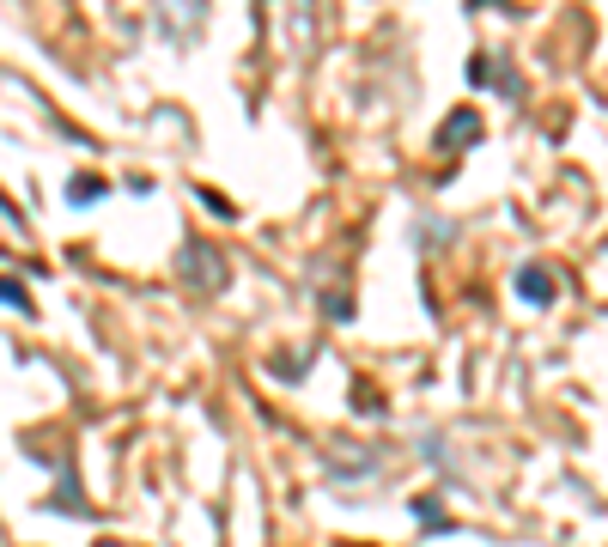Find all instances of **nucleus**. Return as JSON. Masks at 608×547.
I'll use <instances>...</instances> for the list:
<instances>
[{
    "mask_svg": "<svg viewBox=\"0 0 608 547\" xmlns=\"http://www.w3.org/2000/svg\"><path fill=\"white\" fill-rule=\"evenodd\" d=\"M177 268H183V280H189L195 292H219V286H225V256H219L213 244H189Z\"/></svg>",
    "mask_w": 608,
    "mask_h": 547,
    "instance_id": "nucleus-1",
    "label": "nucleus"
},
{
    "mask_svg": "<svg viewBox=\"0 0 608 547\" xmlns=\"http://www.w3.org/2000/svg\"><path fill=\"white\" fill-rule=\"evenodd\" d=\"M481 134H487V128H481V110L463 104V110H450V116L438 122V152H463V146H475Z\"/></svg>",
    "mask_w": 608,
    "mask_h": 547,
    "instance_id": "nucleus-2",
    "label": "nucleus"
},
{
    "mask_svg": "<svg viewBox=\"0 0 608 547\" xmlns=\"http://www.w3.org/2000/svg\"><path fill=\"white\" fill-rule=\"evenodd\" d=\"M469 86H487V92H499V98H517V92H523L517 73L505 67V55H475V61H469Z\"/></svg>",
    "mask_w": 608,
    "mask_h": 547,
    "instance_id": "nucleus-3",
    "label": "nucleus"
},
{
    "mask_svg": "<svg viewBox=\"0 0 608 547\" xmlns=\"http://www.w3.org/2000/svg\"><path fill=\"white\" fill-rule=\"evenodd\" d=\"M554 292H560V280H554V268H542V262H523L517 268V298L523 304H554Z\"/></svg>",
    "mask_w": 608,
    "mask_h": 547,
    "instance_id": "nucleus-4",
    "label": "nucleus"
},
{
    "mask_svg": "<svg viewBox=\"0 0 608 547\" xmlns=\"http://www.w3.org/2000/svg\"><path fill=\"white\" fill-rule=\"evenodd\" d=\"M104 195H110V183L92 177V171H80V177L67 183V201H73V207H92V201H104Z\"/></svg>",
    "mask_w": 608,
    "mask_h": 547,
    "instance_id": "nucleus-5",
    "label": "nucleus"
},
{
    "mask_svg": "<svg viewBox=\"0 0 608 547\" xmlns=\"http://www.w3.org/2000/svg\"><path fill=\"white\" fill-rule=\"evenodd\" d=\"M0 304H7V310H19V317H31V292H25V280H13V274H0Z\"/></svg>",
    "mask_w": 608,
    "mask_h": 547,
    "instance_id": "nucleus-6",
    "label": "nucleus"
},
{
    "mask_svg": "<svg viewBox=\"0 0 608 547\" xmlns=\"http://www.w3.org/2000/svg\"><path fill=\"white\" fill-rule=\"evenodd\" d=\"M92 547H128V541H92Z\"/></svg>",
    "mask_w": 608,
    "mask_h": 547,
    "instance_id": "nucleus-7",
    "label": "nucleus"
}]
</instances>
